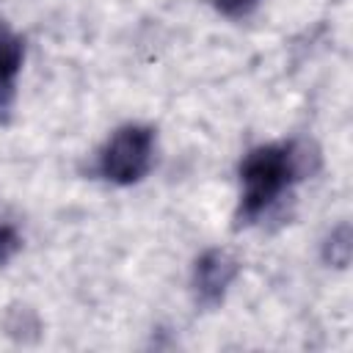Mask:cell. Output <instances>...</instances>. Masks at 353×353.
<instances>
[{
  "mask_svg": "<svg viewBox=\"0 0 353 353\" xmlns=\"http://www.w3.org/2000/svg\"><path fill=\"white\" fill-rule=\"evenodd\" d=\"M154 132L143 124H127L116 130L99 154V174L113 185H135L152 168Z\"/></svg>",
  "mask_w": 353,
  "mask_h": 353,
  "instance_id": "7a4b0ae2",
  "label": "cell"
},
{
  "mask_svg": "<svg viewBox=\"0 0 353 353\" xmlns=\"http://www.w3.org/2000/svg\"><path fill=\"white\" fill-rule=\"evenodd\" d=\"M237 270H240V262L223 251V248H210L204 251L199 259H196V268H193V292H196V301L207 309L218 306L232 281L237 279Z\"/></svg>",
  "mask_w": 353,
  "mask_h": 353,
  "instance_id": "3957f363",
  "label": "cell"
},
{
  "mask_svg": "<svg viewBox=\"0 0 353 353\" xmlns=\"http://www.w3.org/2000/svg\"><path fill=\"white\" fill-rule=\"evenodd\" d=\"M320 154L306 141L292 143H268L248 152V157L240 165V182H243V199L237 218L243 223L256 221L295 179H303L317 171Z\"/></svg>",
  "mask_w": 353,
  "mask_h": 353,
  "instance_id": "6da1fadb",
  "label": "cell"
},
{
  "mask_svg": "<svg viewBox=\"0 0 353 353\" xmlns=\"http://www.w3.org/2000/svg\"><path fill=\"white\" fill-rule=\"evenodd\" d=\"M22 248V234L14 223L0 221V265H8Z\"/></svg>",
  "mask_w": 353,
  "mask_h": 353,
  "instance_id": "8992f818",
  "label": "cell"
},
{
  "mask_svg": "<svg viewBox=\"0 0 353 353\" xmlns=\"http://www.w3.org/2000/svg\"><path fill=\"white\" fill-rule=\"evenodd\" d=\"M323 256L328 265L334 268H345L350 262V226L347 223H339L328 240H325V248H323Z\"/></svg>",
  "mask_w": 353,
  "mask_h": 353,
  "instance_id": "5b68a950",
  "label": "cell"
},
{
  "mask_svg": "<svg viewBox=\"0 0 353 353\" xmlns=\"http://www.w3.org/2000/svg\"><path fill=\"white\" fill-rule=\"evenodd\" d=\"M22 58H25L22 36L14 33L11 25L0 19V124H8V119H11Z\"/></svg>",
  "mask_w": 353,
  "mask_h": 353,
  "instance_id": "277c9868",
  "label": "cell"
},
{
  "mask_svg": "<svg viewBox=\"0 0 353 353\" xmlns=\"http://www.w3.org/2000/svg\"><path fill=\"white\" fill-rule=\"evenodd\" d=\"M256 3H259V0H212V6H215L223 17H229V19H243V17H248V14L256 8Z\"/></svg>",
  "mask_w": 353,
  "mask_h": 353,
  "instance_id": "52a82bcc",
  "label": "cell"
}]
</instances>
